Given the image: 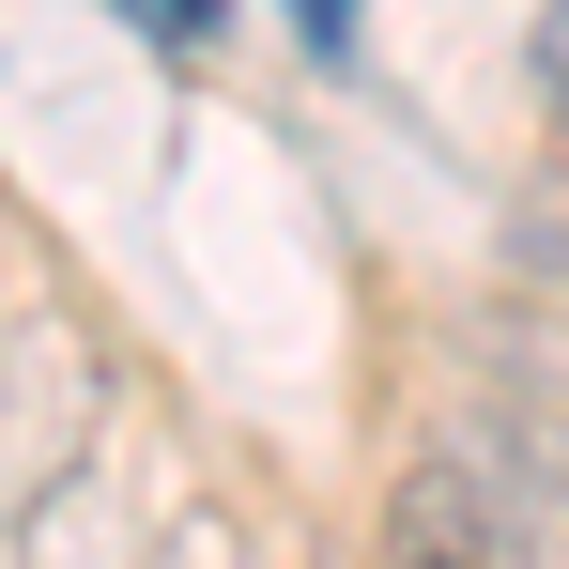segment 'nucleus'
Instances as JSON below:
<instances>
[{
	"label": "nucleus",
	"mask_w": 569,
	"mask_h": 569,
	"mask_svg": "<svg viewBox=\"0 0 569 569\" xmlns=\"http://www.w3.org/2000/svg\"><path fill=\"white\" fill-rule=\"evenodd\" d=\"M492 247H508V278H555V292H569V170L508 200V216H492Z\"/></svg>",
	"instance_id": "obj_4"
},
{
	"label": "nucleus",
	"mask_w": 569,
	"mask_h": 569,
	"mask_svg": "<svg viewBox=\"0 0 569 569\" xmlns=\"http://www.w3.org/2000/svg\"><path fill=\"white\" fill-rule=\"evenodd\" d=\"M523 78H539V108L569 123V0H539V31H523Z\"/></svg>",
	"instance_id": "obj_5"
},
{
	"label": "nucleus",
	"mask_w": 569,
	"mask_h": 569,
	"mask_svg": "<svg viewBox=\"0 0 569 569\" xmlns=\"http://www.w3.org/2000/svg\"><path fill=\"white\" fill-rule=\"evenodd\" d=\"M431 431L492 477V508H508L523 569H569V416H555V400H508V385L462 370V400H431Z\"/></svg>",
	"instance_id": "obj_1"
},
{
	"label": "nucleus",
	"mask_w": 569,
	"mask_h": 569,
	"mask_svg": "<svg viewBox=\"0 0 569 569\" xmlns=\"http://www.w3.org/2000/svg\"><path fill=\"white\" fill-rule=\"evenodd\" d=\"M123 16H139L154 47H200V31H216V0H123Z\"/></svg>",
	"instance_id": "obj_6"
},
{
	"label": "nucleus",
	"mask_w": 569,
	"mask_h": 569,
	"mask_svg": "<svg viewBox=\"0 0 569 569\" xmlns=\"http://www.w3.org/2000/svg\"><path fill=\"white\" fill-rule=\"evenodd\" d=\"M385 569H523V539H508V508H492V477L431 431L416 462L385 477V539H370Z\"/></svg>",
	"instance_id": "obj_2"
},
{
	"label": "nucleus",
	"mask_w": 569,
	"mask_h": 569,
	"mask_svg": "<svg viewBox=\"0 0 569 569\" xmlns=\"http://www.w3.org/2000/svg\"><path fill=\"white\" fill-rule=\"evenodd\" d=\"M447 370L508 385V400H555L569 416V292L555 278H492L477 308H447Z\"/></svg>",
	"instance_id": "obj_3"
},
{
	"label": "nucleus",
	"mask_w": 569,
	"mask_h": 569,
	"mask_svg": "<svg viewBox=\"0 0 569 569\" xmlns=\"http://www.w3.org/2000/svg\"><path fill=\"white\" fill-rule=\"evenodd\" d=\"M308 569H385V555H308Z\"/></svg>",
	"instance_id": "obj_7"
}]
</instances>
